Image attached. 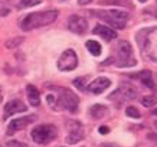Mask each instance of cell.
I'll list each match as a JSON object with an SVG mask.
<instances>
[{
  "mask_svg": "<svg viewBox=\"0 0 157 147\" xmlns=\"http://www.w3.org/2000/svg\"><path fill=\"white\" fill-rule=\"evenodd\" d=\"M92 32H94L95 35H98V36H101V38L104 39V41H107V42H109V41H114V39L117 38V32H115L111 26L97 25Z\"/></svg>",
  "mask_w": 157,
  "mask_h": 147,
  "instance_id": "obj_12",
  "label": "cell"
},
{
  "mask_svg": "<svg viewBox=\"0 0 157 147\" xmlns=\"http://www.w3.org/2000/svg\"><path fill=\"white\" fill-rule=\"evenodd\" d=\"M100 133H108V128L107 127H100Z\"/></svg>",
  "mask_w": 157,
  "mask_h": 147,
  "instance_id": "obj_27",
  "label": "cell"
},
{
  "mask_svg": "<svg viewBox=\"0 0 157 147\" xmlns=\"http://www.w3.org/2000/svg\"><path fill=\"white\" fill-rule=\"evenodd\" d=\"M156 103H157V98L153 97V95H150V97H143V98H141V104H143L144 107H153Z\"/></svg>",
  "mask_w": 157,
  "mask_h": 147,
  "instance_id": "obj_21",
  "label": "cell"
},
{
  "mask_svg": "<svg viewBox=\"0 0 157 147\" xmlns=\"http://www.w3.org/2000/svg\"><path fill=\"white\" fill-rule=\"evenodd\" d=\"M153 114H156V115H157V108L154 110V111H153Z\"/></svg>",
  "mask_w": 157,
  "mask_h": 147,
  "instance_id": "obj_30",
  "label": "cell"
},
{
  "mask_svg": "<svg viewBox=\"0 0 157 147\" xmlns=\"http://www.w3.org/2000/svg\"><path fill=\"white\" fill-rule=\"evenodd\" d=\"M7 147H28V146L20 141H10V143H7Z\"/></svg>",
  "mask_w": 157,
  "mask_h": 147,
  "instance_id": "obj_24",
  "label": "cell"
},
{
  "mask_svg": "<svg viewBox=\"0 0 157 147\" xmlns=\"http://www.w3.org/2000/svg\"><path fill=\"white\" fill-rule=\"evenodd\" d=\"M36 115H26V117H22V118H16V120H12L7 127V133L9 134H13L16 131H20V130H25L28 127L30 123L36 121Z\"/></svg>",
  "mask_w": 157,
  "mask_h": 147,
  "instance_id": "obj_8",
  "label": "cell"
},
{
  "mask_svg": "<svg viewBox=\"0 0 157 147\" xmlns=\"http://www.w3.org/2000/svg\"><path fill=\"white\" fill-rule=\"evenodd\" d=\"M131 78H134V79H138L140 82H143L146 87H148V88H151V90H154L156 88V85H154V82H153V76H151V72L150 71H140L137 72V74H131Z\"/></svg>",
  "mask_w": 157,
  "mask_h": 147,
  "instance_id": "obj_14",
  "label": "cell"
},
{
  "mask_svg": "<svg viewBox=\"0 0 157 147\" xmlns=\"http://www.w3.org/2000/svg\"><path fill=\"white\" fill-rule=\"evenodd\" d=\"M101 5H114V6H127V7H133L131 0H102Z\"/></svg>",
  "mask_w": 157,
  "mask_h": 147,
  "instance_id": "obj_19",
  "label": "cell"
},
{
  "mask_svg": "<svg viewBox=\"0 0 157 147\" xmlns=\"http://www.w3.org/2000/svg\"><path fill=\"white\" fill-rule=\"evenodd\" d=\"M58 69L62 72L74 71L78 67V56H76L75 51L72 49H67L65 52H62V55L58 59Z\"/></svg>",
  "mask_w": 157,
  "mask_h": 147,
  "instance_id": "obj_6",
  "label": "cell"
},
{
  "mask_svg": "<svg viewBox=\"0 0 157 147\" xmlns=\"http://www.w3.org/2000/svg\"><path fill=\"white\" fill-rule=\"evenodd\" d=\"M156 127H157V123H156Z\"/></svg>",
  "mask_w": 157,
  "mask_h": 147,
  "instance_id": "obj_31",
  "label": "cell"
},
{
  "mask_svg": "<svg viewBox=\"0 0 157 147\" xmlns=\"http://www.w3.org/2000/svg\"><path fill=\"white\" fill-rule=\"evenodd\" d=\"M92 14L98 16L113 29H123L128 20V13L124 10L109 9V10H94Z\"/></svg>",
  "mask_w": 157,
  "mask_h": 147,
  "instance_id": "obj_3",
  "label": "cell"
},
{
  "mask_svg": "<svg viewBox=\"0 0 157 147\" xmlns=\"http://www.w3.org/2000/svg\"><path fill=\"white\" fill-rule=\"evenodd\" d=\"M140 3H146V2H148V0H138Z\"/></svg>",
  "mask_w": 157,
  "mask_h": 147,
  "instance_id": "obj_29",
  "label": "cell"
},
{
  "mask_svg": "<svg viewBox=\"0 0 157 147\" xmlns=\"http://www.w3.org/2000/svg\"><path fill=\"white\" fill-rule=\"evenodd\" d=\"M84 138V133H82V127L79 123L75 124V127L71 128V131H69V134L67 136V143L68 144H75V143H78L79 140H82Z\"/></svg>",
  "mask_w": 157,
  "mask_h": 147,
  "instance_id": "obj_15",
  "label": "cell"
},
{
  "mask_svg": "<svg viewBox=\"0 0 157 147\" xmlns=\"http://www.w3.org/2000/svg\"><path fill=\"white\" fill-rule=\"evenodd\" d=\"M109 85H111V81H109L108 78L98 76V78H95L86 88H88V91L92 92V94H102L107 88H109Z\"/></svg>",
  "mask_w": 157,
  "mask_h": 147,
  "instance_id": "obj_10",
  "label": "cell"
},
{
  "mask_svg": "<svg viewBox=\"0 0 157 147\" xmlns=\"http://www.w3.org/2000/svg\"><path fill=\"white\" fill-rule=\"evenodd\" d=\"M58 17V10H45V12H33L25 16L20 22V28L23 30H33L53 23Z\"/></svg>",
  "mask_w": 157,
  "mask_h": 147,
  "instance_id": "obj_1",
  "label": "cell"
},
{
  "mask_svg": "<svg viewBox=\"0 0 157 147\" xmlns=\"http://www.w3.org/2000/svg\"><path fill=\"white\" fill-rule=\"evenodd\" d=\"M26 110H28V107L25 105V103H22L20 100H12L5 105V118H7L12 114L22 113V111H26Z\"/></svg>",
  "mask_w": 157,
  "mask_h": 147,
  "instance_id": "obj_13",
  "label": "cell"
},
{
  "mask_svg": "<svg viewBox=\"0 0 157 147\" xmlns=\"http://www.w3.org/2000/svg\"><path fill=\"white\" fill-rule=\"evenodd\" d=\"M84 82H85V78H84V76H82V78H79V79H75L74 81V84H75L76 87H79V88H82V90H84Z\"/></svg>",
  "mask_w": 157,
  "mask_h": 147,
  "instance_id": "obj_25",
  "label": "cell"
},
{
  "mask_svg": "<svg viewBox=\"0 0 157 147\" xmlns=\"http://www.w3.org/2000/svg\"><path fill=\"white\" fill-rule=\"evenodd\" d=\"M117 94L121 95L123 100L128 101V100H133V98L137 97L138 91H137L136 87L131 85V84H128V82H121V84H120V88L117 90Z\"/></svg>",
  "mask_w": 157,
  "mask_h": 147,
  "instance_id": "obj_11",
  "label": "cell"
},
{
  "mask_svg": "<svg viewBox=\"0 0 157 147\" xmlns=\"http://www.w3.org/2000/svg\"><path fill=\"white\" fill-rule=\"evenodd\" d=\"M125 114L131 117V118H140V113H138L137 108H134V107H128V108L125 110Z\"/></svg>",
  "mask_w": 157,
  "mask_h": 147,
  "instance_id": "obj_23",
  "label": "cell"
},
{
  "mask_svg": "<svg viewBox=\"0 0 157 147\" xmlns=\"http://www.w3.org/2000/svg\"><path fill=\"white\" fill-rule=\"evenodd\" d=\"M39 3H42V0H19V6L20 9H25V7H32V6H36Z\"/></svg>",
  "mask_w": 157,
  "mask_h": 147,
  "instance_id": "obj_20",
  "label": "cell"
},
{
  "mask_svg": "<svg viewBox=\"0 0 157 147\" xmlns=\"http://www.w3.org/2000/svg\"><path fill=\"white\" fill-rule=\"evenodd\" d=\"M85 46L94 56H98V55L101 53V45L97 42V41H86Z\"/></svg>",
  "mask_w": 157,
  "mask_h": 147,
  "instance_id": "obj_18",
  "label": "cell"
},
{
  "mask_svg": "<svg viewBox=\"0 0 157 147\" xmlns=\"http://www.w3.org/2000/svg\"><path fill=\"white\" fill-rule=\"evenodd\" d=\"M92 0H78V5L79 6H85V5H90Z\"/></svg>",
  "mask_w": 157,
  "mask_h": 147,
  "instance_id": "obj_26",
  "label": "cell"
},
{
  "mask_svg": "<svg viewBox=\"0 0 157 147\" xmlns=\"http://www.w3.org/2000/svg\"><path fill=\"white\" fill-rule=\"evenodd\" d=\"M108 62H113L115 67L118 68H124V67H134L137 61H136V58L133 55V48L130 45V42L127 41H120L117 43V46H115V51H114V55L111 59L105 62V64H108Z\"/></svg>",
  "mask_w": 157,
  "mask_h": 147,
  "instance_id": "obj_2",
  "label": "cell"
},
{
  "mask_svg": "<svg viewBox=\"0 0 157 147\" xmlns=\"http://www.w3.org/2000/svg\"><path fill=\"white\" fill-rule=\"evenodd\" d=\"M56 127L52 124H39L32 130L30 137L38 144H48L56 137Z\"/></svg>",
  "mask_w": 157,
  "mask_h": 147,
  "instance_id": "obj_5",
  "label": "cell"
},
{
  "mask_svg": "<svg viewBox=\"0 0 157 147\" xmlns=\"http://www.w3.org/2000/svg\"><path fill=\"white\" fill-rule=\"evenodd\" d=\"M0 101H2V98H0Z\"/></svg>",
  "mask_w": 157,
  "mask_h": 147,
  "instance_id": "obj_32",
  "label": "cell"
},
{
  "mask_svg": "<svg viewBox=\"0 0 157 147\" xmlns=\"http://www.w3.org/2000/svg\"><path fill=\"white\" fill-rule=\"evenodd\" d=\"M67 26L71 32H74L76 35H85L86 30H88L86 20L84 17H81V16H78V14H72V16L68 17Z\"/></svg>",
  "mask_w": 157,
  "mask_h": 147,
  "instance_id": "obj_7",
  "label": "cell"
},
{
  "mask_svg": "<svg viewBox=\"0 0 157 147\" xmlns=\"http://www.w3.org/2000/svg\"><path fill=\"white\" fill-rule=\"evenodd\" d=\"M105 113H107V107H105V105H101V104L92 105V107H91V110H90L91 117H94L95 120L102 118V117L105 115Z\"/></svg>",
  "mask_w": 157,
  "mask_h": 147,
  "instance_id": "obj_17",
  "label": "cell"
},
{
  "mask_svg": "<svg viewBox=\"0 0 157 147\" xmlns=\"http://www.w3.org/2000/svg\"><path fill=\"white\" fill-rule=\"evenodd\" d=\"M26 95H28L29 103L33 105V107H38L40 104V94H39V90L35 85H30L29 84L26 87Z\"/></svg>",
  "mask_w": 157,
  "mask_h": 147,
  "instance_id": "obj_16",
  "label": "cell"
},
{
  "mask_svg": "<svg viewBox=\"0 0 157 147\" xmlns=\"http://www.w3.org/2000/svg\"><path fill=\"white\" fill-rule=\"evenodd\" d=\"M146 49L148 52V56L157 62V28L151 29L146 36Z\"/></svg>",
  "mask_w": 157,
  "mask_h": 147,
  "instance_id": "obj_9",
  "label": "cell"
},
{
  "mask_svg": "<svg viewBox=\"0 0 157 147\" xmlns=\"http://www.w3.org/2000/svg\"><path fill=\"white\" fill-rule=\"evenodd\" d=\"M102 147H118V146H115V144H109V143H105V144H102Z\"/></svg>",
  "mask_w": 157,
  "mask_h": 147,
  "instance_id": "obj_28",
  "label": "cell"
},
{
  "mask_svg": "<svg viewBox=\"0 0 157 147\" xmlns=\"http://www.w3.org/2000/svg\"><path fill=\"white\" fill-rule=\"evenodd\" d=\"M53 90H55V98H56L58 110L65 108L68 111H71V113H76L78 105H79V100H78L76 94H74L71 90L63 88V87H56Z\"/></svg>",
  "mask_w": 157,
  "mask_h": 147,
  "instance_id": "obj_4",
  "label": "cell"
},
{
  "mask_svg": "<svg viewBox=\"0 0 157 147\" xmlns=\"http://www.w3.org/2000/svg\"><path fill=\"white\" fill-rule=\"evenodd\" d=\"M22 42H23V38H13V39H9V41L6 42V48L12 49V48L19 46V45H20Z\"/></svg>",
  "mask_w": 157,
  "mask_h": 147,
  "instance_id": "obj_22",
  "label": "cell"
}]
</instances>
